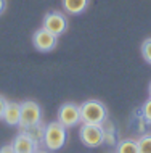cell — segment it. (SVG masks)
Masks as SVG:
<instances>
[{
    "label": "cell",
    "mask_w": 151,
    "mask_h": 153,
    "mask_svg": "<svg viewBox=\"0 0 151 153\" xmlns=\"http://www.w3.org/2000/svg\"><path fill=\"white\" fill-rule=\"evenodd\" d=\"M11 145H13L16 153H34L35 150H37L35 140L24 131H21L18 135H16L15 140L11 142Z\"/></svg>",
    "instance_id": "cell-8"
},
{
    "label": "cell",
    "mask_w": 151,
    "mask_h": 153,
    "mask_svg": "<svg viewBox=\"0 0 151 153\" xmlns=\"http://www.w3.org/2000/svg\"><path fill=\"white\" fill-rule=\"evenodd\" d=\"M141 56L145 58L146 63L151 65V37L145 39L143 44H141Z\"/></svg>",
    "instance_id": "cell-14"
},
{
    "label": "cell",
    "mask_w": 151,
    "mask_h": 153,
    "mask_svg": "<svg viewBox=\"0 0 151 153\" xmlns=\"http://www.w3.org/2000/svg\"><path fill=\"white\" fill-rule=\"evenodd\" d=\"M138 152L140 153H151V134H145L137 140Z\"/></svg>",
    "instance_id": "cell-12"
},
{
    "label": "cell",
    "mask_w": 151,
    "mask_h": 153,
    "mask_svg": "<svg viewBox=\"0 0 151 153\" xmlns=\"http://www.w3.org/2000/svg\"><path fill=\"white\" fill-rule=\"evenodd\" d=\"M5 8H7V0H0V15L5 11Z\"/></svg>",
    "instance_id": "cell-18"
},
{
    "label": "cell",
    "mask_w": 151,
    "mask_h": 153,
    "mask_svg": "<svg viewBox=\"0 0 151 153\" xmlns=\"http://www.w3.org/2000/svg\"><path fill=\"white\" fill-rule=\"evenodd\" d=\"M32 44H34V47L39 52H50L56 47L58 37L55 34H52V32H48L47 29H43V27H40L32 36Z\"/></svg>",
    "instance_id": "cell-7"
},
{
    "label": "cell",
    "mask_w": 151,
    "mask_h": 153,
    "mask_svg": "<svg viewBox=\"0 0 151 153\" xmlns=\"http://www.w3.org/2000/svg\"><path fill=\"white\" fill-rule=\"evenodd\" d=\"M42 121V108L37 102L26 100L21 103V119H19V129L26 131L29 127H34Z\"/></svg>",
    "instance_id": "cell-3"
},
{
    "label": "cell",
    "mask_w": 151,
    "mask_h": 153,
    "mask_svg": "<svg viewBox=\"0 0 151 153\" xmlns=\"http://www.w3.org/2000/svg\"><path fill=\"white\" fill-rule=\"evenodd\" d=\"M42 27L47 29L48 32H52V34H55L56 37H60L68 29V18L61 11H50L43 16Z\"/></svg>",
    "instance_id": "cell-6"
},
{
    "label": "cell",
    "mask_w": 151,
    "mask_h": 153,
    "mask_svg": "<svg viewBox=\"0 0 151 153\" xmlns=\"http://www.w3.org/2000/svg\"><path fill=\"white\" fill-rule=\"evenodd\" d=\"M7 103H8V100L3 97V95H0V119H2V116H3V111H5Z\"/></svg>",
    "instance_id": "cell-16"
},
{
    "label": "cell",
    "mask_w": 151,
    "mask_h": 153,
    "mask_svg": "<svg viewBox=\"0 0 151 153\" xmlns=\"http://www.w3.org/2000/svg\"><path fill=\"white\" fill-rule=\"evenodd\" d=\"M60 124H63L66 129L69 127L77 126L80 121V105H76L72 102L63 103V105L58 108V119H56Z\"/></svg>",
    "instance_id": "cell-5"
},
{
    "label": "cell",
    "mask_w": 151,
    "mask_h": 153,
    "mask_svg": "<svg viewBox=\"0 0 151 153\" xmlns=\"http://www.w3.org/2000/svg\"><path fill=\"white\" fill-rule=\"evenodd\" d=\"M116 153H140L138 152V143L133 139L119 140L116 145Z\"/></svg>",
    "instance_id": "cell-11"
},
{
    "label": "cell",
    "mask_w": 151,
    "mask_h": 153,
    "mask_svg": "<svg viewBox=\"0 0 151 153\" xmlns=\"http://www.w3.org/2000/svg\"><path fill=\"white\" fill-rule=\"evenodd\" d=\"M63 10L69 15H80L88 8V0H61Z\"/></svg>",
    "instance_id": "cell-10"
},
{
    "label": "cell",
    "mask_w": 151,
    "mask_h": 153,
    "mask_svg": "<svg viewBox=\"0 0 151 153\" xmlns=\"http://www.w3.org/2000/svg\"><path fill=\"white\" fill-rule=\"evenodd\" d=\"M68 139V129L60 124L58 121H52L50 124L45 126V132H43V145L47 150L50 152H56L60 148L64 147Z\"/></svg>",
    "instance_id": "cell-2"
},
{
    "label": "cell",
    "mask_w": 151,
    "mask_h": 153,
    "mask_svg": "<svg viewBox=\"0 0 151 153\" xmlns=\"http://www.w3.org/2000/svg\"><path fill=\"white\" fill-rule=\"evenodd\" d=\"M79 139L85 147L96 148L105 143L103 124H82L79 129Z\"/></svg>",
    "instance_id": "cell-4"
},
{
    "label": "cell",
    "mask_w": 151,
    "mask_h": 153,
    "mask_svg": "<svg viewBox=\"0 0 151 153\" xmlns=\"http://www.w3.org/2000/svg\"><path fill=\"white\" fill-rule=\"evenodd\" d=\"M141 116L145 118L146 123L151 124V97L143 103V106H141Z\"/></svg>",
    "instance_id": "cell-15"
},
{
    "label": "cell",
    "mask_w": 151,
    "mask_h": 153,
    "mask_svg": "<svg viewBox=\"0 0 151 153\" xmlns=\"http://www.w3.org/2000/svg\"><path fill=\"white\" fill-rule=\"evenodd\" d=\"M150 97H151V82H150Z\"/></svg>",
    "instance_id": "cell-20"
},
{
    "label": "cell",
    "mask_w": 151,
    "mask_h": 153,
    "mask_svg": "<svg viewBox=\"0 0 151 153\" xmlns=\"http://www.w3.org/2000/svg\"><path fill=\"white\" fill-rule=\"evenodd\" d=\"M2 119L8 126H19V119H21V103L16 102H8L3 111Z\"/></svg>",
    "instance_id": "cell-9"
},
{
    "label": "cell",
    "mask_w": 151,
    "mask_h": 153,
    "mask_svg": "<svg viewBox=\"0 0 151 153\" xmlns=\"http://www.w3.org/2000/svg\"><path fill=\"white\" fill-rule=\"evenodd\" d=\"M24 132H27V134H29L31 137L35 140V143H37L39 140H43V132H45V127H42V124H37V126H34V127L26 129Z\"/></svg>",
    "instance_id": "cell-13"
},
{
    "label": "cell",
    "mask_w": 151,
    "mask_h": 153,
    "mask_svg": "<svg viewBox=\"0 0 151 153\" xmlns=\"http://www.w3.org/2000/svg\"><path fill=\"white\" fill-rule=\"evenodd\" d=\"M108 119V110L100 100H87L80 105L82 124H105Z\"/></svg>",
    "instance_id": "cell-1"
},
{
    "label": "cell",
    "mask_w": 151,
    "mask_h": 153,
    "mask_svg": "<svg viewBox=\"0 0 151 153\" xmlns=\"http://www.w3.org/2000/svg\"><path fill=\"white\" fill-rule=\"evenodd\" d=\"M0 153H16V152H15L13 145H11V143H8V145L0 147Z\"/></svg>",
    "instance_id": "cell-17"
},
{
    "label": "cell",
    "mask_w": 151,
    "mask_h": 153,
    "mask_svg": "<svg viewBox=\"0 0 151 153\" xmlns=\"http://www.w3.org/2000/svg\"><path fill=\"white\" fill-rule=\"evenodd\" d=\"M34 153H48V152H47V150H39V148H37V150H35Z\"/></svg>",
    "instance_id": "cell-19"
}]
</instances>
